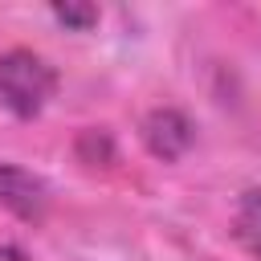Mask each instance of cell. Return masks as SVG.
I'll list each match as a JSON object with an SVG mask.
<instances>
[{
    "instance_id": "cell-1",
    "label": "cell",
    "mask_w": 261,
    "mask_h": 261,
    "mask_svg": "<svg viewBox=\"0 0 261 261\" xmlns=\"http://www.w3.org/2000/svg\"><path fill=\"white\" fill-rule=\"evenodd\" d=\"M57 90L53 65L33 49H8L0 53V102L16 118H37Z\"/></svg>"
},
{
    "instance_id": "cell-2",
    "label": "cell",
    "mask_w": 261,
    "mask_h": 261,
    "mask_svg": "<svg viewBox=\"0 0 261 261\" xmlns=\"http://www.w3.org/2000/svg\"><path fill=\"white\" fill-rule=\"evenodd\" d=\"M143 143H147V151H151L155 159L171 163V159H179V155L192 147V122H188L179 110L159 106V110H151V114L143 118Z\"/></svg>"
},
{
    "instance_id": "cell-3",
    "label": "cell",
    "mask_w": 261,
    "mask_h": 261,
    "mask_svg": "<svg viewBox=\"0 0 261 261\" xmlns=\"http://www.w3.org/2000/svg\"><path fill=\"white\" fill-rule=\"evenodd\" d=\"M0 204L8 212H16L20 220H41L49 196H45V184L33 171H24L16 163H0Z\"/></svg>"
},
{
    "instance_id": "cell-4",
    "label": "cell",
    "mask_w": 261,
    "mask_h": 261,
    "mask_svg": "<svg viewBox=\"0 0 261 261\" xmlns=\"http://www.w3.org/2000/svg\"><path fill=\"white\" fill-rule=\"evenodd\" d=\"M232 232H237V241H241L253 257H261V188H249V192L241 196L237 216H232Z\"/></svg>"
},
{
    "instance_id": "cell-5",
    "label": "cell",
    "mask_w": 261,
    "mask_h": 261,
    "mask_svg": "<svg viewBox=\"0 0 261 261\" xmlns=\"http://www.w3.org/2000/svg\"><path fill=\"white\" fill-rule=\"evenodd\" d=\"M53 16L61 24H73V29H90L98 20V8L94 4H53Z\"/></svg>"
},
{
    "instance_id": "cell-6",
    "label": "cell",
    "mask_w": 261,
    "mask_h": 261,
    "mask_svg": "<svg viewBox=\"0 0 261 261\" xmlns=\"http://www.w3.org/2000/svg\"><path fill=\"white\" fill-rule=\"evenodd\" d=\"M0 261H29V257H24L16 245H4V249H0Z\"/></svg>"
}]
</instances>
